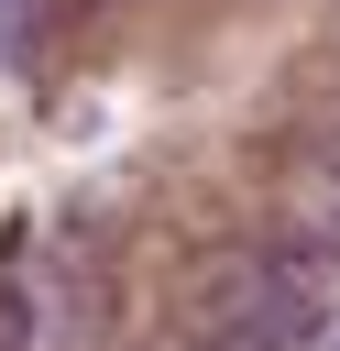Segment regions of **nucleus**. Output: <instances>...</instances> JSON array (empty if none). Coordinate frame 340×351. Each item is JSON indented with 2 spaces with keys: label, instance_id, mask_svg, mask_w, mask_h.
Segmentation results:
<instances>
[{
  "label": "nucleus",
  "instance_id": "obj_1",
  "mask_svg": "<svg viewBox=\"0 0 340 351\" xmlns=\"http://www.w3.org/2000/svg\"><path fill=\"white\" fill-rule=\"evenodd\" d=\"M307 329H318V296L263 252H208L186 274V296H175V340L186 351H296Z\"/></svg>",
  "mask_w": 340,
  "mask_h": 351
},
{
  "label": "nucleus",
  "instance_id": "obj_2",
  "mask_svg": "<svg viewBox=\"0 0 340 351\" xmlns=\"http://www.w3.org/2000/svg\"><path fill=\"white\" fill-rule=\"evenodd\" d=\"M296 208L340 241V121H318V132L296 143Z\"/></svg>",
  "mask_w": 340,
  "mask_h": 351
},
{
  "label": "nucleus",
  "instance_id": "obj_3",
  "mask_svg": "<svg viewBox=\"0 0 340 351\" xmlns=\"http://www.w3.org/2000/svg\"><path fill=\"white\" fill-rule=\"evenodd\" d=\"M0 351H22V318H11V307H0Z\"/></svg>",
  "mask_w": 340,
  "mask_h": 351
}]
</instances>
